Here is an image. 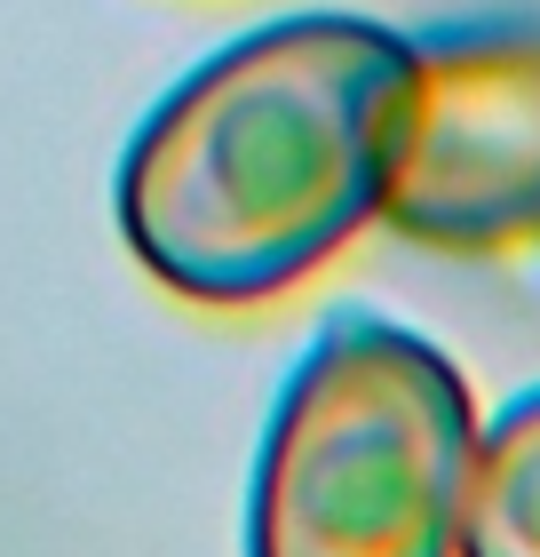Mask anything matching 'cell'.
I'll return each instance as SVG.
<instances>
[{
    "label": "cell",
    "instance_id": "cell-4",
    "mask_svg": "<svg viewBox=\"0 0 540 557\" xmlns=\"http://www.w3.org/2000/svg\"><path fill=\"white\" fill-rule=\"evenodd\" d=\"M453 557H540V383L477 414Z\"/></svg>",
    "mask_w": 540,
    "mask_h": 557
},
{
    "label": "cell",
    "instance_id": "cell-2",
    "mask_svg": "<svg viewBox=\"0 0 540 557\" xmlns=\"http://www.w3.org/2000/svg\"><path fill=\"white\" fill-rule=\"evenodd\" d=\"M469 438L453 350L374 311L326 319L271 398L247 557H453Z\"/></svg>",
    "mask_w": 540,
    "mask_h": 557
},
{
    "label": "cell",
    "instance_id": "cell-1",
    "mask_svg": "<svg viewBox=\"0 0 540 557\" xmlns=\"http://www.w3.org/2000/svg\"><path fill=\"white\" fill-rule=\"evenodd\" d=\"M405 33L311 9L199 57L112 175V215L151 287L199 311H254L302 287L374 223L381 104Z\"/></svg>",
    "mask_w": 540,
    "mask_h": 557
},
{
    "label": "cell",
    "instance_id": "cell-3",
    "mask_svg": "<svg viewBox=\"0 0 540 557\" xmlns=\"http://www.w3.org/2000/svg\"><path fill=\"white\" fill-rule=\"evenodd\" d=\"M374 223L437 256L540 239V24L405 33L381 104Z\"/></svg>",
    "mask_w": 540,
    "mask_h": 557
}]
</instances>
